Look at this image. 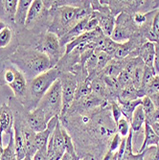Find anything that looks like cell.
Listing matches in <instances>:
<instances>
[{
    "mask_svg": "<svg viewBox=\"0 0 159 160\" xmlns=\"http://www.w3.org/2000/svg\"><path fill=\"white\" fill-rule=\"evenodd\" d=\"M91 1L83 7H74L67 4V1H54V6L49 10L51 23L48 31L62 38L81 20L86 18L92 13L89 8Z\"/></svg>",
    "mask_w": 159,
    "mask_h": 160,
    "instance_id": "obj_1",
    "label": "cell"
},
{
    "mask_svg": "<svg viewBox=\"0 0 159 160\" xmlns=\"http://www.w3.org/2000/svg\"><path fill=\"white\" fill-rule=\"evenodd\" d=\"M8 60L24 75L27 82L54 68L45 54L29 46H19Z\"/></svg>",
    "mask_w": 159,
    "mask_h": 160,
    "instance_id": "obj_2",
    "label": "cell"
},
{
    "mask_svg": "<svg viewBox=\"0 0 159 160\" xmlns=\"http://www.w3.org/2000/svg\"><path fill=\"white\" fill-rule=\"evenodd\" d=\"M60 75L61 71L57 67H54L28 82L26 98L22 104L27 111H33L38 106L39 102L53 83L59 80Z\"/></svg>",
    "mask_w": 159,
    "mask_h": 160,
    "instance_id": "obj_3",
    "label": "cell"
},
{
    "mask_svg": "<svg viewBox=\"0 0 159 160\" xmlns=\"http://www.w3.org/2000/svg\"><path fill=\"white\" fill-rule=\"evenodd\" d=\"M36 108L44 113L48 121L55 116H61L62 110V93L60 80H57L53 83Z\"/></svg>",
    "mask_w": 159,
    "mask_h": 160,
    "instance_id": "obj_4",
    "label": "cell"
},
{
    "mask_svg": "<svg viewBox=\"0 0 159 160\" xmlns=\"http://www.w3.org/2000/svg\"><path fill=\"white\" fill-rule=\"evenodd\" d=\"M34 48L45 54L50 59L54 67L64 56L65 52V49L61 46L60 38L50 32L42 34L37 40Z\"/></svg>",
    "mask_w": 159,
    "mask_h": 160,
    "instance_id": "obj_5",
    "label": "cell"
},
{
    "mask_svg": "<svg viewBox=\"0 0 159 160\" xmlns=\"http://www.w3.org/2000/svg\"><path fill=\"white\" fill-rule=\"evenodd\" d=\"M59 80L62 84V110L61 116H63L72 108V105H73V102L75 100V94L79 82L76 75L71 73V72L61 73Z\"/></svg>",
    "mask_w": 159,
    "mask_h": 160,
    "instance_id": "obj_6",
    "label": "cell"
},
{
    "mask_svg": "<svg viewBox=\"0 0 159 160\" xmlns=\"http://www.w3.org/2000/svg\"><path fill=\"white\" fill-rule=\"evenodd\" d=\"M19 47L16 30L6 26L0 32V61L7 60Z\"/></svg>",
    "mask_w": 159,
    "mask_h": 160,
    "instance_id": "obj_7",
    "label": "cell"
},
{
    "mask_svg": "<svg viewBox=\"0 0 159 160\" xmlns=\"http://www.w3.org/2000/svg\"><path fill=\"white\" fill-rule=\"evenodd\" d=\"M17 0H0V21L6 26L16 30L14 25V16L17 8Z\"/></svg>",
    "mask_w": 159,
    "mask_h": 160,
    "instance_id": "obj_8",
    "label": "cell"
},
{
    "mask_svg": "<svg viewBox=\"0 0 159 160\" xmlns=\"http://www.w3.org/2000/svg\"><path fill=\"white\" fill-rule=\"evenodd\" d=\"M19 73L20 71L8 59L0 61V85H8L10 87Z\"/></svg>",
    "mask_w": 159,
    "mask_h": 160,
    "instance_id": "obj_9",
    "label": "cell"
},
{
    "mask_svg": "<svg viewBox=\"0 0 159 160\" xmlns=\"http://www.w3.org/2000/svg\"><path fill=\"white\" fill-rule=\"evenodd\" d=\"M25 120L27 125L36 133L44 130L49 123V121L45 117L44 113L37 108H35L33 111H27L25 115Z\"/></svg>",
    "mask_w": 159,
    "mask_h": 160,
    "instance_id": "obj_10",
    "label": "cell"
},
{
    "mask_svg": "<svg viewBox=\"0 0 159 160\" xmlns=\"http://www.w3.org/2000/svg\"><path fill=\"white\" fill-rule=\"evenodd\" d=\"M59 122H60V116H55V117H53L49 121L47 128L44 130H42V132H37L36 134V145H37V151L46 152L49 139L52 136L54 130Z\"/></svg>",
    "mask_w": 159,
    "mask_h": 160,
    "instance_id": "obj_11",
    "label": "cell"
},
{
    "mask_svg": "<svg viewBox=\"0 0 159 160\" xmlns=\"http://www.w3.org/2000/svg\"><path fill=\"white\" fill-rule=\"evenodd\" d=\"M32 0H19L18 1L16 16H14V25H16L17 34L24 30L28 12L32 5Z\"/></svg>",
    "mask_w": 159,
    "mask_h": 160,
    "instance_id": "obj_12",
    "label": "cell"
},
{
    "mask_svg": "<svg viewBox=\"0 0 159 160\" xmlns=\"http://www.w3.org/2000/svg\"><path fill=\"white\" fill-rule=\"evenodd\" d=\"M0 126H1L2 135L6 134L11 136L13 132V113L7 104H3L0 107Z\"/></svg>",
    "mask_w": 159,
    "mask_h": 160,
    "instance_id": "obj_13",
    "label": "cell"
},
{
    "mask_svg": "<svg viewBox=\"0 0 159 160\" xmlns=\"http://www.w3.org/2000/svg\"><path fill=\"white\" fill-rule=\"evenodd\" d=\"M155 56V43L147 41L140 47L139 50V58L142 60L146 66L152 67L153 60Z\"/></svg>",
    "mask_w": 159,
    "mask_h": 160,
    "instance_id": "obj_14",
    "label": "cell"
},
{
    "mask_svg": "<svg viewBox=\"0 0 159 160\" xmlns=\"http://www.w3.org/2000/svg\"><path fill=\"white\" fill-rule=\"evenodd\" d=\"M152 146H159V137L155 134L151 125L146 121V123H145V138H144V142L142 144L138 153L145 152L147 149L151 148Z\"/></svg>",
    "mask_w": 159,
    "mask_h": 160,
    "instance_id": "obj_15",
    "label": "cell"
},
{
    "mask_svg": "<svg viewBox=\"0 0 159 160\" xmlns=\"http://www.w3.org/2000/svg\"><path fill=\"white\" fill-rule=\"evenodd\" d=\"M97 18L99 20V27L101 30H102L103 34L106 37L110 38L115 28L113 18L110 16H107V14H103V13H98Z\"/></svg>",
    "mask_w": 159,
    "mask_h": 160,
    "instance_id": "obj_16",
    "label": "cell"
},
{
    "mask_svg": "<svg viewBox=\"0 0 159 160\" xmlns=\"http://www.w3.org/2000/svg\"><path fill=\"white\" fill-rule=\"evenodd\" d=\"M145 123H146V115L144 113L142 106L140 105L133 111L132 117L131 120V125H132L131 128L132 129V132H137L141 129L143 125H145Z\"/></svg>",
    "mask_w": 159,
    "mask_h": 160,
    "instance_id": "obj_17",
    "label": "cell"
},
{
    "mask_svg": "<svg viewBox=\"0 0 159 160\" xmlns=\"http://www.w3.org/2000/svg\"><path fill=\"white\" fill-rule=\"evenodd\" d=\"M125 65L126 63L124 64L122 61H117V60L110 61L109 63L103 70V74L105 77H107V78H118L119 74L124 69Z\"/></svg>",
    "mask_w": 159,
    "mask_h": 160,
    "instance_id": "obj_18",
    "label": "cell"
},
{
    "mask_svg": "<svg viewBox=\"0 0 159 160\" xmlns=\"http://www.w3.org/2000/svg\"><path fill=\"white\" fill-rule=\"evenodd\" d=\"M131 38V32L128 31V29L124 27L123 25H117L116 27L114 28L113 33L110 36V38L119 43V44H122V43L127 41Z\"/></svg>",
    "mask_w": 159,
    "mask_h": 160,
    "instance_id": "obj_19",
    "label": "cell"
},
{
    "mask_svg": "<svg viewBox=\"0 0 159 160\" xmlns=\"http://www.w3.org/2000/svg\"><path fill=\"white\" fill-rule=\"evenodd\" d=\"M139 96H141L139 90L136 89L133 85H131V86L124 87L121 93L119 94L118 99H119L120 104H124V103H127V102L136 100Z\"/></svg>",
    "mask_w": 159,
    "mask_h": 160,
    "instance_id": "obj_20",
    "label": "cell"
},
{
    "mask_svg": "<svg viewBox=\"0 0 159 160\" xmlns=\"http://www.w3.org/2000/svg\"><path fill=\"white\" fill-rule=\"evenodd\" d=\"M77 102H79L81 107L83 109H92L94 108L99 107L100 105H102L104 100L100 96H98V95H96L94 93H91L89 96L85 97V98H83L82 100H79Z\"/></svg>",
    "mask_w": 159,
    "mask_h": 160,
    "instance_id": "obj_21",
    "label": "cell"
},
{
    "mask_svg": "<svg viewBox=\"0 0 159 160\" xmlns=\"http://www.w3.org/2000/svg\"><path fill=\"white\" fill-rule=\"evenodd\" d=\"M91 93H92V86H91V82L89 80L85 79L82 82H79L74 102H77L79 100H82L85 97H87Z\"/></svg>",
    "mask_w": 159,
    "mask_h": 160,
    "instance_id": "obj_22",
    "label": "cell"
},
{
    "mask_svg": "<svg viewBox=\"0 0 159 160\" xmlns=\"http://www.w3.org/2000/svg\"><path fill=\"white\" fill-rule=\"evenodd\" d=\"M0 160H18L17 151H16V146H14L13 132L10 136L6 147L3 148V151H2V153H1V158H0Z\"/></svg>",
    "mask_w": 159,
    "mask_h": 160,
    "instance_id": "obj_23",
    "label": "cell"
},
{
    "mask_svg": "<svg viewBox=\"0 0 159 160\" xmlns=\"http://www.w3.org/2000/svg\"><path fill=\"white\" fill-rule=\"evenodd\" d=\"M141 104H142V99H136V100H133L131 102H127V103L121 104L120 108H121L123 114L126 116V119L128 122H131L133 111L135 110V108L138 106H140Z\"/></svg>",
    "mask_w": 159,
    "mask_h": 160,
    "instance_id": "obj_24",
    "label": "cell"
},
{
    "mask_svg": "<svg viewBox=\"0 0 159 160\" xmlns=\"http://www.w3.org/2000/svg\"><path fill=\"white\" fill-rule=\"evenodd\" d=\"M132 46L131 45V43H129V42L119 44L118 48L116 49V51L114 52L112 57L114 58L115 60H117V61H122L123 59H125L127 56H128L129 53H131V51L132 49Z\"/></svg>",
    "mask_w": 159,
    "mask_h": 160,
    "instance_id": "obj_25",
    "label": "cell"
},
{
    "mask_svg": "<svg viewBox=\"0 0 159 160\" xmlns=\"http://www.w3.org/2000/svg\"><path fill=\"white\" fill-rule=\"evenodd\" d=\"M97 56H98V61H97L96 72H101L109 63V62L111 61V57L104 51H97Z\"/></svg>",
    "mask_w": 159,
    "mask_h": 160,
    "instance_id": "obj_26",
    "label": "cell"
},
{
    "mask_svg": "<svg viewBox=\"0 0 159 160\" xmlns=\"http://www.w3.org/2000/svg\"><path fill=\"white\" fill-rule=\"evenodd\" d=\"M144 69H145V64L142 62L135 69L134 73L132 75V85L135 87L136 89H140L141 83H142V79H143V74H144Z\"/></svg>",
    "mask_w": 159,
    "mask_h": 160,
    "instance_id": "obj_27",
    "label": "cell"
},
{
    "mask_svg": "<svg viewBox=\"0 0 159 160\" xmlns=\"http://www.w3.org/2000/svg\"><path fill=\"white\" fill-rule=\"evenodd\" d=\"M141 106L143 108L144 113H145V115H146V120L149 119L151 116L154 113V111L156 110V108H154V106L152 104V100L148 96H144L142 98V104H141Z\"/></svg>",
    "mask_w": 159,
    "mask_h": 160,
    "instance_id": "obj_28",
    "label": "cell"
},
{
    "mask_svg": "<svg viewBox=\"0 0 159 160\" xmlns=\"http://www.w3.org/2000/svg\"><path fill=\"white\" fill-rule=\"evenodd\" d=\"M144 96H152L154 94L159 93V77L155 76L153 80L147 85V87L144 89Z\"/></svg>",
    "mask_w": 159,
    "mask_h": 160,
    "instance_id": "obj_29",
    "label": "cell"
},
{
    "mask_svg": "<svg viewBox=\"0 0 159 160\" xmlns=\"http://www.w3.org/2000/svg\"><path fill=\"white\" fill-rule=\"evenodd\" d=\"M116 127H117V130H118V133L120 134V136L122 137H127L129 130H131V128H129V122L122 117L116 124Z\"/></svg>",
    "mask_w": 159,
    "mask_h": 160,
    "instance_id": "obj_30",
    "label": "cell"
},
{
    "mask_svg": "<svg viewBox=\"0 0 159 160\" xmlns=\"http://www.w3.org/2000/svg\"><path fill=\"white\" fill-rule=\"evenodd\" d=\"M151 31H152V33L157 38V39L159 40V11H157V12H155L154 17H153V18H152Z\"/></svg>",
    "mask_w": 159,
    "mask_h": 160,
    "instance_id": "obj_31",
    "label": "cell"
},
{
    "mask_svg": "<svg viewBox=\"0 0 159 160\" xmlns=\"http://www.w3.org/2000/svg\"><path fill=\"white\" fill-rule=\"evenodd\" d=\"M121 142H122V139H121V136L119 133H115L112 140L110 141V145H109V152H116V150L119 149L120 145H121Z\"/></svg>",
    "mask_w": 159,
    "mask_h": 160,
    "instance_id": "obj_32",
    "label": "cell"
},
{
    "mask_svg": "<svg viewBox=\"0 0 159 160\" xmlns=\"http://www.w3.org/2000/svg\"><path fill=\"white\" fill-rule=\"evenodd\" d=\"M111 112H112V118L114 120L115 125H116L117 122L123 117V112L120 108V106L117 104H113L111 106Z\"/></svg>",
    "mask_w": 159,
    "mask_h": 160,
    "instance_id": "obj_33",
    "label": "cell"
},
{
    "mask_svg": "<svg viewBox=\"0 0 159 160\" xmlns=\"http://www.w3.org/2000/svg\"><path fill=\"white\" fill-rule=\"evenodd\" d=\"M152 68L155 72V74L158 76L159 75V44L158 43H155V56L153 60Z\"/></svg>",
    "mask_w": 159,
    "mask_h": 160,
    "instance_id": "obj_34",
    "label": "cell"
},
{
    "mask_svg": "<svg viewBox=\"0 0 159 160\" xmlns=\"http://www.w3.org/2000/svg\"><path fill=\"white\" fill-rule=\"evenodd\" d=\"M147 16L146 14H144L143 12H136L134 14V17H133V22L138 25V26H141L143 24H145L146 21H147Z\"/></svg>",
    "mask_w": 159,
    "mask_h": 160,
    "instance_id": "obj_35",
    "label": "cell"
},
{
    "mask_svg": "<svg viewBox=\"0 0 159 160\" xmlns=\"http://www.w3.org/2000/svg\"><path fill=\"white\" fill-rule=\"evenodd\" d=\"M33 160H47L46 152L37 151V152L35 153V155L33 156Z\"/></svg>",
    "mask_w": 159,
    "mask_h": 160,
    "instance_id": "obj_36",
    "label": "cell"
},
{
    "mask_svg": "<svg viewBox=\"0 0 159 160\" xmlns=\"http://www.w3.org/2000/svg\"><path fill=\"white\" fill-rule=\"evenodd\" d=\"M150 99L152 100V104H153L154 108H155L156 109H159V93L150 96Z\"/></svg>",
    "mask_w": 159,
    "mask_h": 160,
    "instance_id": "obj_37",
    "label": "cell"
},
{
    "mask_svg": "<svg viewBox=\"0 0 159 160\" xmlns=\"http://www.w3.org/2000/svg\"><path fill=\"white\" fill-rule=\"evenodd\" d=\"M61 160H80V157L79 156H74V155H71L67 152H65L63 154V156L62 157Z\"/></svg>",
    "mask_w": 159,
    "mask_h": 160,
    "instance_id": "obj_38",
    "label": "cell"
},
{
    "mask_svg": "<svg viewBox=\"0 0 159 160\" xmlns=\"http://www.w3.org/2000/svg\"><path fill=\"white\" fill-rule=\"evenodd\" d=\"M150 125H151L152 128L153 129V132H155V134L159 137V122H154Z\"/></svg>",
    "mask_w": 159,
    "mask_h": 160,
    "instance_id": "obj_39",
    "label": "cell"
},
{
    "mask_svg": "<svg viewBox=\"0 0 159 160\" xmlns=\"http://www.w3.org/2000/svg\"><path fill=\"white\" fill-rule=\"evenodd\" d=\"M5 27H6V24L2 21H0V32H1Z\"/></svg>",
    "mask_w": 159,
    "mask_h": 160,
    "instance_id": "obj_40",
    "label": "cell"
},
{
    "mask_svg": "<svg viewBox=\"0 0 159 160\" xmlns=\"http://www.w3.org/2000/svg\"><path fill=\"white\" fill-rule=\"evenodd\" d=\"M23 160H33V158H32L31 156H29V155H26L25 158H24Z\"/></svg>",
    "mask_w": 159,
    "mask_h": 160,
    "instance_id": "obj_41",
    "label": "cell"
},
{
    "mask_svg": "<svg viewBox=\"0 0 159 160\" xmlns=\"http://www.w3.org/2000/svg\"><path fill=\"white\" fill-rule=\"evenodd\" d=\"M0 137L2 138V132H1V126H0ZM3 139V138H2Z\"/></svg>",
    "mask_w": 159,
    "mask_h": 160,
    "instance_id": "obj_42",
    "label": "cell"
},
{
    "mask_svg": "<svg viewBox=\"0 0 159 160\" xmlns=\"http://www.w3.org/2000/svg\"><path fill=\"white\" fill-rule=\"evenodd\" d=\"M156 43H158V44H159V40H158V41H157V42H156Z\"/></svg>",
    "mask_w": 159,
    "mask_h": 160,
    "instance_id": "obj_43",
    "label": "cell"
},
{
    "mask_svg": "<svg viewBox=\"0 0 159 160\" xmlns=\"http://www.w3.org/2000/svg\"><path fill=\"white\" fill-rule=\"evenodd\" d=\"M158 77H159V75H158Z\"/></svg>",
    "mask_w": 159,
    "mask_h": 160,
    "instance_id": "obj_44",
    "label": "cell"
},
{
    "mask_svg": "<svg viewBox=\"0 0 159 160\" xmlns=\"http://www.w3.org/2000/svg\"><path fill=\"white\" fill-rule=\"evenodd\" d=\"M83 160H84V159H83Z\"/></svg>",
    "mask_w": 159,
    "mask_h": 160,
    "instance_id": "obj_45",
    "label": "cell"
}]
</instances>
